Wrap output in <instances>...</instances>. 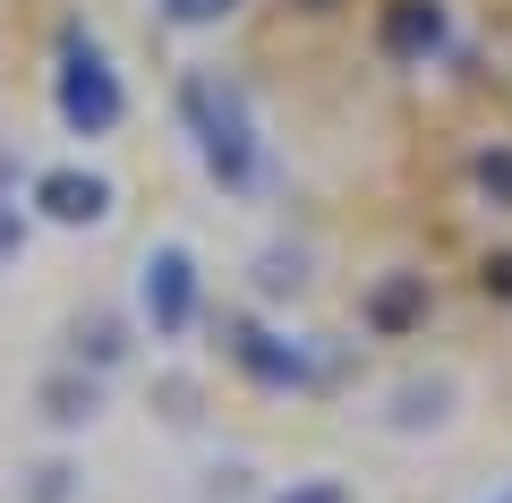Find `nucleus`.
I'll list each match as a JSON object with an SVG mask.
<instances>
[{"label":"nucleus","mask_w":512,"mask_h":503,"mask_svg":"<svg viewBox=\"0 0 512 503\" xmlns=\"http://www.w3.org/2000/svg\"><path fill=\"white\" fill-rule=\"evenodd\" d=\"M180 111L205 145V171L222 188H256V120H248V94L222 86V77H188L180 86Z\"/></svg>","instance_id":"obj_1"},{"label":"nucleus","mask_w":512,"mask_h":503,"mask_svg":"<svg viewBox=\"0 0 512 503\" xmlns=\"http://www.w3.org/2000/svg\"><path fill=\"white\" fill-rule=\"evenodd\" d=\"M120 111H128V94H120V77H111L103 43L69 35V52H60V120H69L77 137H111Z\"/></svg>","instance_id":"obj_2"},{"label":"nucleus","mask_w":512,"mask_h":503,"mask_svg":"<svg viewBox=\"0 0 512 503\" xmlns=\"http://www.w3.org/2000/svg\"><path fill=\"white\" fill-rule=\"evenodd\" d=\"M137 307H146L154 342H180L188 324H197V256H188L180 239L146 248V265H137Z\"/></svg>","instance_id":"obj_3"},{"label":"nucleus","mask_w":512,"mask_h":503,"mask_svg":"<svg viewBox=\"0 0 512 503\" xmlns=\"http://www.w3.org/2000/svg\"><path fill=\"white\" fill-rule=\"evenodd\" d=\"M222 342H231V359L248 367L256 384H274V393H282V384H308V376H316V367H308V350H299V342H274L265 324H231Z\"/></svg>","instance_id":"obj_4"},{"label":"nucleus","mask_w":512,"mask_h":503,"mask_svg":"<svg viewBox=\"0 0 512 503\" xmlns=\"http://www.w3.org/2000/svg\"><path fill=\"white\" fill-rule=\"evenodd\" d=\"M35 205L52 222H103L111 214V180L103 171H43L35 180Z\"/></svg>","instance_id":"obj_5"},{"label":"nucleus","mask_w":512,"mask_h":503,"mask_svg":"<svg viewBox=\"0 0 512 503\" xmlns=\"http://www.w3.org/2000/svg\"><path fill=\"white\" fill-rule=\"evenodd\" d=\"M384 52L393 60L444 52V0H393V9H384Z\"/></svg>","instance_id":"obj_6"},{"label":"nucleus","mask_w":512,"mask_h":503,"mask_svg":"<svg viewBox=\"0 0 512 503\" xmlns=\"http://www.w3.org/2000/svg\"><path fill=\"white\" fill-rule=\"evenodd\" d=\"M419 316H427V273H384V282L367 290V324H376V333H410Z\"/></svg>","instance_id":"obj_7"},{"label":"nucleus","mask_w":512,"mask_h":503,"mask_svg":"<svg viewBox=\"0 0 512 503\" xmlns=\"http://www.w3.org/2000/svg\"><path fill=\"white\" fill-rule=\"evenodd\" d=\"M94 410H103V384L94 376H52L43 384V418H52V427H86Z\"/></svg>","instance_id":"obj_8"},{"label":"nucleus","mask_w":512,"mask_h":503,"mask_svg":"<svg viewBox=\"0 0 512 503\" xmlns=\"http://www.w3.org/2000/svg\"><path fill=\"white\" fill-rule=\"evenodd\" d=\"M120 359H128V324L120 316H86V324H77V367L103 376V367H120Z\"/></svg>","instance_id":"obj_9"},{"label":"nucleus","mask_w":512,"mask_h":503,"mask_svg":"<svg viewBox=\"0 0 512 503\" xmlns=\"http://www.w3.org/2000/svg\"><path fill=\"white\" fill-rule=\"evenodd\" d=\"M444 410H453V384H402V393H393V410H384V418H393V427H436V418Z\"/></svg>","instance_id":"obj_10"},{"label":"nucleus","mask_w":512,"mask_h":503,"mask_svg":"<svg viewBox=\"0 0 512 503\" xmlns=\"http://www.w3.org/2000/svg\"><path fill=\"white\" fill-rule=\"evenodd\" d=\"M154 9H163L171 26H222V18L239 9V0H154Z\"/></svg>","instance_id":"obj_11"},{"label":"nucleus","mask_w":512,"mask_h":503,"mask_svg":"<svg viewBox=\"0 0 512 503\" xmlns=\"http://www.w3.org/2000/svg\"><path fill=\"white\" fill-rule=\"evenodd\" d=\"M274 503H350V486L342 478H291Z\"/></svg>","instance_id":"obj_12"},{"label":"nucleus","mask_w":512,"mask_h":503,"mask_svg":"<svg viewBox=\"0 0 512 503\" xmlns=\"http://www.w3.org/2000/svg\"><path fill=\"white\" fill-rule=\"evenodd\" d=\"M478 188H487L495 205H512V145L504 154H478Z\"/></svg>","instance_id":"obj_13"},{"label":"nucleus","mask_w":512,"mask_h":503,"mask_svg":"<svg viewBox=\"0 0 512 503\" xmlns=\"http://www.w3.org/2000/svg\"><path fill=\"white\" fill-rule=\"evenodd\" d=\"M69 495H77V469H69V461L35 469V503H69Z\"/></svg>","instance_id":"obj_14"},{"label":"nucleus","mask_w":512,"mask_h":503,"mask_svg":"<svg viewBox=\"0 0 512 503\" xmlns=\"http://www.w3.org/2000/svg\"><path fill=\"white\" fill-rule=\"evenodd\" d=\"M26 248V222H18V205H0V265Z\"/></svg>","instance_id":"obj_15"},{"label":"nucleus","mask_w":512,"mask_h":503,"mask_svg":"<svg viewBox=\"0 0 512 503\" xmlns=\"http://www.w3.org/2000/svg\"><path fill=\"white\" fill-rule=\"evenodd\" d=\"M487 290H495V299H512V256H495V265H487Z\"/></svg>","instance_id":"obj_16"}]
</instances>
